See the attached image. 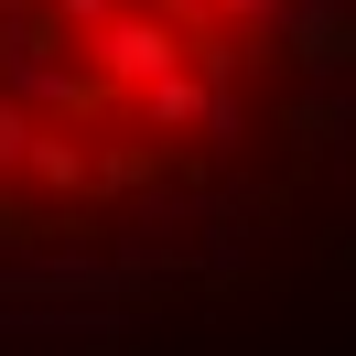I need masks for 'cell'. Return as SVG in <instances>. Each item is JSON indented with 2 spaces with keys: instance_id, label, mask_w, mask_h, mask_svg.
Instances as JSON below:
<instances>
[{
  "instance_id": "6da1fadb",
  "label": "cell",
  "mask_w": 356,
  "mask_h": 356,
  "mask_svg": "<svg viewBox=\"0 0 356 356\" xmlns=\"http://www.w3.org/2000/svg\"><path fill=\"white\" fill-rule=\"evenodd\" d=\"M87 54H97V87H152V76H173L184 65V22L173 11H108V22L87 33Z\"/></svg>"
},
{
  "instance_id": "7a4b0ae2",
  "label": "cell",
  "mask_w": 356,
  "mask_h": 356,
  "mask_svg": "<svg viewBox=\"0 0 356 356\" xmlns=\"http://www.w3.org/2000/svg\"><path fill=\"white\" fill-rule=\"evenodd\" d=\"M22 173H44V184H87L97 162L76 152V140H44V130H33V162H22Z\"/></svg>"
},
{
  "instance_id": "3957f363",
  "label": "cell",
  "mask_w": 356,
  "mask_h": 356,
  "mask_svg": "<svg viewBox=\"0 0 356 356\" xmlns=\"http://www.w3.org/2000/svg\"><path fill=\"white\" fill-rule=\"evenodd\" d=\"M33 130H44V119H33L22 97H11V108H0V184H11V173L33 162Z\"/></svg>"
},
{
  "instance_id": "277c9868",
  "label": "cell",
  "mask_w": 356,
  "mask_h": 356,
  "mask_svg": "<svg viewBox=\"0 0 356 356\" xmlns=\"http://www.w3.org/2000/svg\"><path fill=\"white\" fill-rule=\"evenodd\" d=\"M54 11H65L76 33H97V22H108V11H119V0H54Z\"/></svg>"
},
{
  "instance_id": "5b68a950",
  "label": "cell",
  "mask_w": 356,
  "mask_h": 356,
  "mask_svg": "<svg viewBox=\"0 0 356 356\" xmlns=\"http://www.w3.org/2000/svg\"><path fill=\"white\" fill-rule=\"evenodd\" d=\"M205 11H216V22H259L270 0H205Z\"/></svg>"
}]
</instances>
